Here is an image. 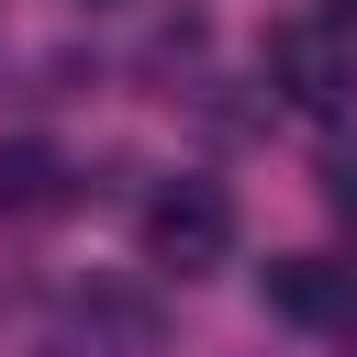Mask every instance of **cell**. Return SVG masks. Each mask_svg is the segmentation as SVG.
<instances>
[{
	"label": "cell",
	"mask_w": 357,
	"mask_h": 357,
	"mask_svg": "<svg viewBox=\"0 0 357 357\" xmlns=\"http://www.w3.org/2000/svg\"><path fill=\"white\" fill-rule=\"evenodd\" d=\"M324 212L357 234V145H324Z\"/></svg>",
	"instance_id": "6"
},
{
	"label": "cell",
	"mask_w": 357,
	"mask_h": 357,
	"mask_svg": "<svg viewBox=\"0 0 357 357\" xmlns=\"http://www.w3.org/2000/svg\"><path fill=\"white\" fill-rule=\"evenodd\" d=\"M257 67H268V89H279L290 112H346V100H357V45H346V22H335V11L268 22Z\"/></svg>",
	"instance_id": "2"
},
{
	"label": "cell",
	"mask_w": 357,
	"mask_h": 357,
	"mask_svg": "<svg viewBox=\"0 0 357 357\" xmlns=\"http://www.w3.org/2000/svg\"><path fill=\"white\" fill-rule=\"evenodd\" d=\"M56 357H156V301L89 279V290L56 312Z\"/></svg>",
	"instance_id": "4"
},
{
	"label": "cell",
	"mask_w": 357,
	"mask_h": 357,
	"mask_svg": "<svg viewBox=\"0 0 357 357\" xmlns=\"http://www.w3.org/2000/svg\"><path fill=\"white\" fill-rule=\"evenodd\" d=\"M257 301L279 324H301V335H335V324H357V268L346 257H268L257 268Z\"/></svg>",
	"instance_id": "3"
},
{
	"label": "cell",
	"mask_w": 357,
	"mask_h": 357,
	"mask_svg": "<svg viewBox=\"0 0 357 357\" xmlns=\"http://www.w3.org/2000/svg\"><path fill=\"white\" fill-rule=\"evenodd\" d=\"M324 11H335V22H346V33H357V0H324Z\"/></svg>",
	"instance_id": "7"
},
{
	"label": "cell",
	"mask_w": 357,
	"mask_h": 357,
	"mask_svg": "<svg viewBox=\"0 0 357 357\" xmlns=\"http://www.w3.org/2000/svg\"><path fill=\"white\" fill-rule=\"evenodd\" d=\"M134 245H145V268L156 279H212L223 257H234V190L223 178H156L145 190V212H134Z\"/></svg>",
	"instance_id": "1"
},
{
	"label": "cell",
	"mask_w": 357,
	"mask_h": 357,
	"mask_svg": "<svg viewBox=\"0 0 357 357\" xmlns=\"http://www.w3.org/2000/svg\"><path fill=\"white\" fill-rule=\"evenodd\" d=\"M67 201H78V167H67L45 134H11V145H0V212H11V223H45V212H67Z\"/></svg>",
	"instance_id": "5"
}]
</instances>
